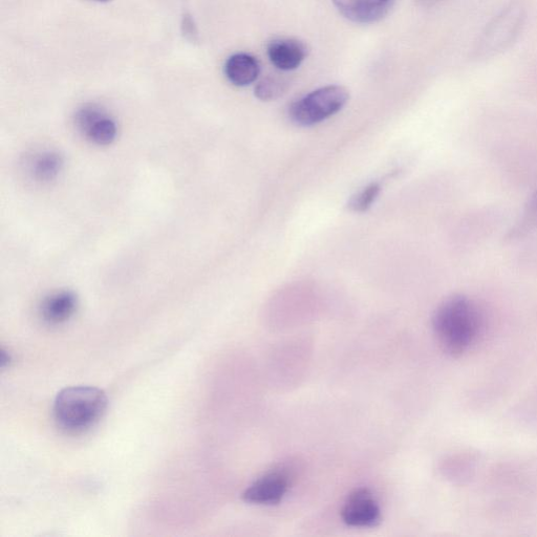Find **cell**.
Masks as SVG:
<instances>
[{
	"label": "cell",
	"instance_id": "6da1fadb",
	"mask_svg": "<svg viewBox=\"0 0 537 537\" xmlns=\"http://www.w3.org/2000/svg\"><path fill=\"white\" fill-rule=\"evenodd\" d=\"M483 325L479 307L464 295L446 298L433 315L438 345L450 357H461L474 347L483 332Z\"/></svg>",
	"mask_w": 537,
	"mask_h": 537
},
{
	"label": "cell",
	"instance_id": "7a4b0ae2",
	"mask_svg": "<svg viewBox=\"0 0 537 537\" xmlns=\"http://www.w3.org/2000/svg\"><path fill=\"white\" fill-rule=\"evenodd\" d=\"M106 407L107 397L102 390L94 386H71L57 395L54 416L64 429L79 432L95 425Z\"/></svg>",
	"mask_w": 537,
	"mask_h": 537
},
{
	"label": "cell",
	"instance_id": "3957f363",
	"mask_svg": "<svg viewBox=\"0 0 537 537\" xmlns=\"http://www.w3.org/2000/svg\"><path fill=\"white\" fill-rule=\"evenodd\" d=\"M526 16L524 0H511L485 28L472 56L478 60L488 59L509 49L520 36Z\"/></svg>",
	"mask_w": 537,
	"mask_h": 537
},
{
	"label": "cell",
	"instance_id": "277c9868",
	"mask_svg": "<svg viewBox=\"0 0 537 537\" xmlns=\"http://www.w3.org/2000/svg\"><path fill=\"white\" fill-rule=\"evenodd\" d=\"M350 93L341 85H328L292 103L290 120L303 127H310L333 117L347 105Z\"/></svg>",
	"mask_w": 537,
	"mask_h": 537
},
{
	"label": "cell",
	"instance_id": "5b68a950",
	"mask_svg": "<svg viewBox=\"0 0 537 537\" xmlns=\"http://www.w3.org/2000/svg\"><path fill=\"white\" fill-rule=\"evenodd\" d=\"M291 476L286 469H274L255 480L243 493V500L252 505L273 506L281 503L289 491Z\"/></svg>",
	"mask_w": 537,
	"mask_h": 537
},
{
	"label": "cell",
	"instance_id": "8992f818",
	"mask_svg": "<svg viewBox=\"0 0 537 537\" xmlns=\"http://www.w3.org/2000/svg\"><path fill=\"white\" fill-rule=\"evenodd\" d=\"M343 523L350 527L372 528L381 522V510L373 493L359 488L350 493L341 509Z\"/></svg>",
	"mask_w": 537,
	"mask_h": 537
},
{
	"label": "cell",
	"instance_id": "52a82bcc",
	"mask_svg": "<svg viewBox=\"0 0 537 537\" xmlns=\"http://www.w3.org/2000/svg\"><path fill=\"white\" fill-rule=\"evenodd\" d=\"M338 12L356 24H375L388 15L395 0H332Z\"/></svg>",
	"mask_w": 537,
	"mask_h": 537
},
{
	"label": "cell",
	"instance_id": "ba28073f",
	"mask_svg": "<svg viewBox=\"0 0 537 537\" xmlns=\"http://www.w3.org/2000/svg\"><path fill=\"white\" fill-rule=\"evenodd\" d=\"M267 53L274 67L289 72L302 66L308 55V48L298 39L279 38L270 42Z\"/></svg>",
	"mask_w": 537,
	"mask_h": 537
},
{
	"label": "cell",
	"instance_id": "9c48e42d",
	"mask_svg": "<svg viewBox=\"0 0 537 537\" xmlns=\"http://www.w3.org/2000/svg\"><path fill=\"white\" fill-rule=\"evenodd\" d=\"M260 73L259 60L249 54H234L225 64V75L235 87H248L259 78Z\"/></svg>",
	"mask_w": 537,
	"mask_h": 537
},
{
	"label": "cell",
	"instance_id": "30bf717a",
	"mask_svg": "<svg viewBox=\"0 0 537 537\" xmlns=\"http://www.w3.org/2000/svg\"><path fill=\"white\" fill-rule=\"evenodd\" d=\"M77 308V297L72 292H60L47 298L42 304L41 315L51 325L69 320Z\"/></svg>",
	"mask_w": 537,
	"mask_h": 537
},
{
	"label": "cell",
	"instance_id": "8fae6325",
	"mask_svg": "<svg viewBox=\"0 0 537 537\" xmlns=\"http://www.w3.org/2000/svg\"><path fill=\"white\" fill-rule=\"evenodd\" d=\"M289 87L290 83L287 79L268 76L256 84L254 93L257 99L269 102L281 98L289 90Z\"/></svg>",
	"mask_w": 537,
	"mask_h": 537
},
{
	"label": "cell",
	"instance_id": "7c38bea8",
	"mask_svg": "<svg viewBox=\"0 0 537 537\" xmlns=\"http://www.w3.org/2000/svg\"><path fill=\"white\" fill-rule=\"evenodd\" d=\"M94 143L105 146L114 142L117 136V125L109 117H100L85 133Z\"/></svg>",
	"mask_w": 537,
	"mask_h": 537
},
{
	"label": "cell",
	"instance_id": "4fadbf2b",
	"mask_svg": "<svg viewBox=\"0 0 537 537\" xmlns=\"http://www.w3.org/2000/svg\"><path fill=\"white\" fill-rule=\"evenodd\" d=\"M380 191L381 186L379 183H371L364 187L350 200V210L356 213L368 211L379 197Z\"/></svg>",
	"mask_w": 537,
	"mask_h": 537
},
{
	"label": "cell",
	"instance_id": "5bb4252c",
	"mask_svg": "<svg viewBox=\"0 0 537 537\" xmlns=\"http://www.w3.org/2000/svg\"><path fill=\"white\" fill-rule=\"evenodd\" d=\"M61 164V159L57 155L48 154L42 156L36 162L35 175L42 181L52 180L58 175Z\"/></svg>",
	"mask_w": 537,
	"mask_h": 537
},
{
	"label": "cell",
	"instance_id": "9a60e30c",
	"mask_svg": "<svg viewBox=\"0 0 537 537\" xmlns=\"http://www.w3.org/2000/svg\"><path fill=\"white\" fill-rule=\"evenodd\" d=\"M103 114L100 110L94 106L84 107L80 110L76 116V123L79 130L84 134L88 132L89 128L95 123Z\"/></svg>",
	"mask_w": 537,
	"mask_h": 537
},
{
	"label": "cell",
	"instance_id": "2e32d148",
	"mask_svg": "<svg viewBox=\"0 0 537 537\" xmlns=\"http://www.w3.org/2000/svg\"><path fill=\"white\" fill-rule=\"evenodd\" d=\"M182 33L190 42H198L199 32L195 23V19L190 14H185L182 19Z\"/></svg>",
	"mask_w": 537,
	"mask_h": 537
},
{
	"label": "cell",
	"instance_id": "e0dca14e",
	"mask_svg": "<svg viewBox=\"0 0 537 537\" xmlns=\"http://www.w3.org/2000/svg\"><path fill=\"white\" fill-rule=\"evenodd\" d=\"M443 2L444 0H415L416 5L420 8H432Z\"/></svg>",
	"mask_w": 537,
	"mask_h": 537
},
{
	"label": "cell",
	"instance_id": "ac0fdd59",
	"mask_svg": "<svg viewBox=\"0 0 537 537\" xmlns=\"http://www.w3.org/2000/svg\"><path fill=\"white\" fill-rule=\"evenodd\" d=\"M2 361V368H5L7 364L10 363L11 361V356L10 354H8L5 350H2V359H0Z\"/></svg>",
	"mask_w": 537,
	"mask_h": 537
},
{
	"label": "cell",
	"instance_id": "d6986e66",
	"mask_svg": "<svg viewBox=\"0 0 537 537\" xmlns=\"http://www.w3.org/2000/svg\"><path fill=\"white\" fill-rule=\"evenodd\" d=\"M94 2H98V3H109V2H111V0H94Z\"/></svg>",
	"mask_w": 537,
	"mask_h": 537
},
{
	"label": "cell",
	"instance_id": "ffe728a7",
	"mask_svg": "<svg viewBox=\"0 0 537 537\" xmlns=\"http://www.w3.org/2000/svg\"><path fill=\"white\" fill-rule=\"evenodd\" d=\"M535 195L537 196V192L535 193Z\"/></svg>",
	"mask_w": 537,
	"mask_h": 537
}]
</instances>
